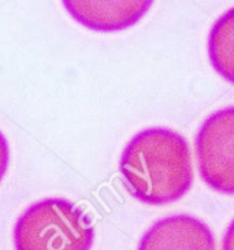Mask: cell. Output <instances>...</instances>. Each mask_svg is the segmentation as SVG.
<instances>
[{
    "mask_svg": "<svg viewBox=\"0 0 234 250\" xmlns=\"http://www.w3.org/2000/svg\"><path fill=\"white\" fill-rule=\"evenodd\" d=\"M126 190L145 205H167L193 184L188 140L166 126H149L127 142L119 160Z\"/></svg>",
    "mask_w": 234,
    "mask_h": 250,
    "instance_id": "6da1fadb",
    "label": "cell"
},
{
    "mask_svg": "<svg viewBox=\"0 0 234 250\" xmlns=\"http://www.w3.org/2000/svg\"><path fill=\"white\" fill-rule=\"evenodd\" d=\"M15 250H90L95 228L69 199L45 198L28 206L13 232Z\"/></svg>",
    "mask_w": 234,
    "mask_h": 250,
    "instance_id": "7a4b0ae2",
    "label": "cell"
},
{
    "mask_svg": "<svg viewBox=\"0 0 234 250\" xmlns=\"http://www.w3.org/2000/svg\"><path fill=\"white\" fill-rule=\"evenodd\" d=\"M198 173L211 190L234 195V106L214 111L195 138Z\"/></svg>",
    "mask_w": 234,
    "mask_h": 250,
    "instance_id": "3957f363",
    "label": "cell"
},
{
    "mask_svg": "<svg viewBox=\"0 0 234 250\" xmlns=\"http://www.w3.org/2000/svg\"><path fill=\"white\" fill-rule=\"evenodd\" d=\"M74 21L95 32L132 28L148 13L154 0H62Z\"/></svg>",
    "mask_w": 234,
    "mask_h": 250,
    "instance_id": "277c9868",
    "label": "cell"
},
{
    "mask_svg": "<svg viewBox=\"0 0 234 250\" xmlns=\"http://www.w3.org/2000/svg\"><path fill=\"white\" fill-rule=\"evenodd\" d=\"M137 250H216L211 228L190 214H171L155 221Z\"/></svg>",
    "mask_w": 234,
    "mask_h": 250,
    "instance_id": "5b68a950",
    "label": "cell"
},
{
    "mask_svg": "<svg viewBox=\"0 0 234 250\" xmlns=\"http://www.w3.org/2000/svg\"><path fill=\"white\" fill-rule=\"evenodd\" d=\"M207 48L214 70L234 85V7L229 8L214 22Z\"/></svg>",
    "mask_w": 234,
    "mask_h": 250,
    "instance_id": "8992f818",
    "label": "cell"
},
{
    "mask_svg": "<svg viewBox=\"0 0 234 250\" xmlns=\"http://www.w3.org/2000/svg\"><path fill=\"white\" fill-rule=\"evenodd\" d=\"M8 162H10V147L6 136L0 131V182L6 175L8 169Z\"/></svg>",
    "mask_w": 234,
    "mask_h": 250,
    "instance_id": "52a82bcc",
    "label": "cell"
},
{
    "mask_svg": "<svg viewBox=\"0 0 234 250\" xmlns=\"http://www.w3.org/2000/svg\"><path fill=\"white\" fill-rule=\"evenodd\" d=\"M222 250H234V219L227 226L226 232L222 239Z\"/></svg>",
    "mask_w": 234,
    "mask_h": 250,
    "instance_id": "ba28073f",
    "label": "cell"
}]
</instances>
